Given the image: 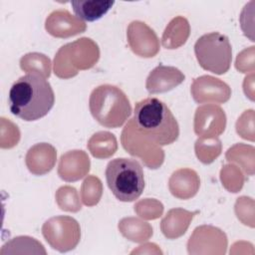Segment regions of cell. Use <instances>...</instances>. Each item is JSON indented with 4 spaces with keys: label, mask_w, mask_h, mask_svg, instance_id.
Returning <instances> with one entry per match:
<instances>
[{
    "label": "cell",
    "mask_w": 255,
    "mask_h": 255,
    "mask_svg": "<svg viewBox=\"0 0 255 255\" xmlns=\"http://www.w3.org/2000/svg\"><path fill=\"white\" fill-rule=\"evenodd\" d=\"M10 112L19 119L33 122L45 117L55 104V94L42 73L30 72L11 87L8 97Z\"/></svg>",
    "instance_id": "obj_1"
},
{
    "label": "cell",
    "mask_w": 255,
    "mask_h": 255,
    "mask_svg": "<svg viewBox=\"0 0 255 255\" xmlns=\"http://www.w3.org/2000/svg\"><path fill=\"white\" fill-rule=\"evenodd\" d=\"M133 129L155 145H167L179 135L178 123L169 108L156 98H145L134 106Z\"/></svg>",
    "instance_id": "obj_2"
},
{
    "label": "cell",
    "mask_w": 255,
    "mask_h": 255,
    "mask_svg": "<svg viewBox=\"0 0 255 255\" xmlns=\"http://www.w3.org/2000/svg\"><path fill=\"white\" fill-rule=\"evenodd\" d=\"M89 108L94 119L103 127H122L131 114V106L127 95L118 87L105 84L93 90Z\"/></svg>",
    "instance_id": "obj_3"
},
{
    "label": "cell",
    "mask_w": 255,
    "mask_h": 255,
    "mask_svg": "<svg viewBox=\"0 0 255 255\" xmlns=\"http://www.w3.org/2000/svg\"><path fill=\"white\" fill-rule=\"evenodd\" d=\"M105 174L109 188L120 201H134L143 191V170L135 159L127 157L112 159L106 167Z\"/></svg>",
    "instance_id": "obj_4"
},
{
    "label": "cell",
    "mask_w": 255,
    "mask_h": 255,
    "mask_svg": "<svg viewBox=\"0 0 255 255\" xmlns=\"http://www.w3.org/2000/svg\"><path fill=\"white\" fill-rule=\"evenodd\" d=\"M194 53L199 66L216 75H223L230 69L232 49L227 36L211 32L202 35L194 44Z\"/></svg>",
    "instance_id": "obj_5"
},
{
    "label": "cell",
    "mask_w": 255,
    "mask_h": 255,
    "mask_svg": "<svg viewBox=\"0 0 255 255\" xmlns=\"http://www.w3.org/2000/svg\"><path fill=\"white\" fill-rule=\"evenodd\" d=\"M42 233L47 242L60 252L74 249L80 241V226L76 219L70 216H56L47 220Z\"/></svg>",
    "instance_id": "obj_6"
},
{
    "label": "cell",
    "mask_w": 255,
    "mask_h": 255,
    "mask_svg": "<svg viewBox=\"0 0 255 255\" xmlns=\"http://www.w3.org/2000/svg\"><path fill=\"white\" fill-rule=\"evenodd\" d=\"M191 93L197 103H203L208 100L224 103L229 100L231 95L228 85L211 76H202L195 79L191 87Z\"/></svg>",
    "instance_id": "obj_7"
},
{
    "label": "cell",
    "mask_w": 255,
    "mask_h": 255,
    "mask_svg": "<svg viewBox=\"0 0 255 255\" xmlns=\"http://www.w3.org/2000/svg\"><path fill=\"white\" fill-rule=\"evenodd\" d=\"M86 28L85 22L72 16L67 10L54 11L46 20V30L54 37L67 38L83 33Z\"/></svg>",
    "instance_id": "obj_8"
},
{
    "label": "cell",
    "mask_w": 255,
    "mask_h": 255,
    "mask_svg": "<svg viewBox=\"0 0 255 255\" xmlns=\"http://www.w3.org/2000/svg\"><path fill=\"white\" fill-rule=\"evenodd\" d=\"M184 75L175 67L159 65L146 79V90L149 94L164 93L172 90L184 81Z\"/></svg>",
    "instance_id": "obj_9"
},
{
    "label": "cell",
    "mask_w": 255,
    "mask_h": 255,
    "mask_svg": "<svg viewBox=\"0 0 255 255\" xmlns=\"http://www.w3.org/2000/svg\"><path fill=\"white\" fill-rule=\"evenodd\" d=\"M56 161V150L48 143H38L31 147L26 155L28 169L37 175L50 171Z\"/></svg>",
    "instance_id": "obj_10"
},
{
    "label": "cell",
    "mask_w": 255,
    "mask_h": 255,
    "mask_svg": "<svg viewBox=\"0 0 255 255\" xmlns=\"http://www.w3.org/2000/svg\"><path fill=\"white\" fill-rule=\"evenodd\" d=\"M199 187V178L192 169H179L172 173L169 179V189L178 198H189L193 196Z\"/></svg>",
    "instance_id": "obj_11"
},
{
    "label": "cell",
    "mask_w": 255,
    "mask_h": 255,
    "mask_svg": "<svg viewBox=\"0 0 255 255\" xmlns=\"http://www.w3.org/2000/svg\"><path fill=\"white\" fill-rule=\"evenodd\" d=\"M115 4L113 0H74L71 1L76 17L93 22L101 19Z\"/></svg>",
    "instance_id": "obj_12"
},
{
    "label": "cell",
    "mask_w": 255,
    "mask_h": 255,
    "mask_svg": "<svg viewBox=\"0 0 255 255\" xmlns=\"http://www.w3.org/2000/svg\"><path fill=\"white\" fill-rule=\"evenodd\" d=\"M57 196H62L67 198L66 200H62L58 202L59 206L63 210L67 211H78L81 209V204L78 200V194L74 187L71 186H63L59 188L57 192Z\"/></svg>",
    "instance_id": "obj_13"
}]
</instances>
